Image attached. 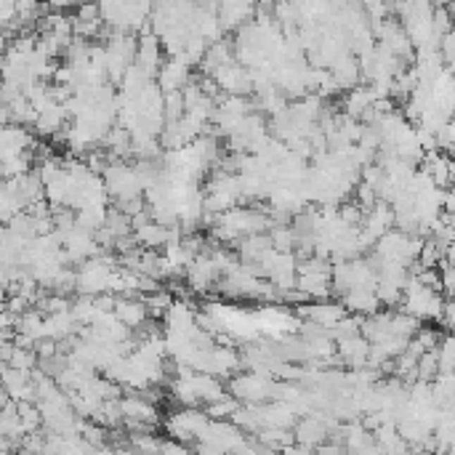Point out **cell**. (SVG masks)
I'll return each mask as SVG.
<instances>
[{
	"label": "cell",
	"mask_w": 455,
	"mask_h": 455,
	"mask_svg": "<svg viewBox=\"0 0 455 455\" xmlns=\"http://www.w3.org/2000/svg\"><path fill=\"white\" fill-rule=\"evenodd\" d=\"M224 27H235L245 16H251V0H224Z\"/></svg>",
	"instance_id": "1"
},
{
	"label": "cell",
	"mask_w": 455,
	"mask_h": 455,
	"mask_svg": "<svg viewBox=\"0 0 455 455\" xmlns=\"http://www.w3.org/2000/svg\"><path fill=\"white\" fill-rule=\"evenodd\" d=\"M431 27H434V32L437 35H450L455 30V16L450 11V6H437L434 11H431Z\"/></svg>",
	"instance_id": "2"
},
{
	"label": "cell",
	"mask_w": 455,
	"mask_h": 455,
	"mask_svg": "<svg viewBox=\"0 0 455 455\" xmlns=\"http://www.w3.org/2000/svg\"><path fill=\"white\" fill-rule=\"evenodd\" d=\"M118 314H120V320H123V323L139 325L144 320V314H147V311H144L142 304H120Z\"/></svg>",
	"instance_id": "3"
}]
</instances>
